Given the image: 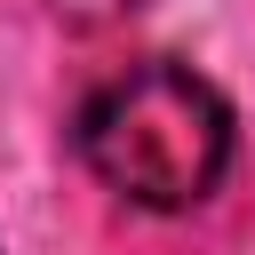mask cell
I'll list each match as a JSON object with an SVG mask.
<instances>
[{"instance_id": "6da1fadb", "label": "cell", "mask_w": 255, "mask_h": 255, "mask_svg": "<svg viewBox=\"0 0 255 255\" xmlns=\"http://www.w3.org/2000/svg\"><path fill=\"white\" fill-rule=\"evenodd\" d=\"M80 159L128 207L183 215L231 167V104L191 64H167V56L128 64L80 104Z\"/></svg>"}, {"instance_id": "7a4b0ae2", "label": "cell", "mask_w": 255, "mask_h": 255, "mask_svg": "<svg viewBox=\"0 0 255 255\" xmlns=\"http://www.w3.org/2000/svg\"><path fill=\"white\" fill-rule=\"evenodd\" d=\"M135 8H143V0H56V16L80 24V32H88V24H120V16H135Z\"/></svg>"}]
</instances>
